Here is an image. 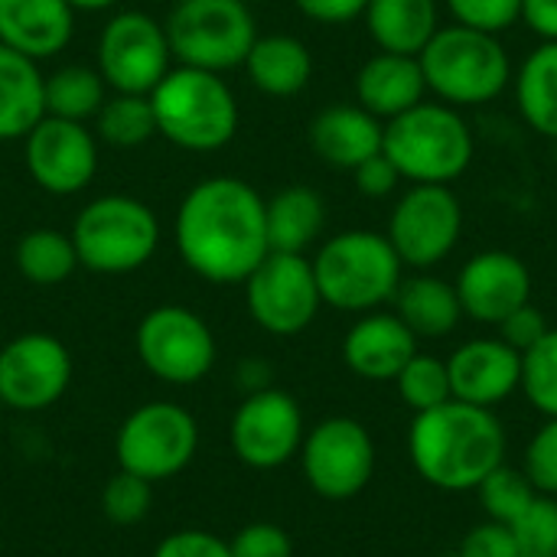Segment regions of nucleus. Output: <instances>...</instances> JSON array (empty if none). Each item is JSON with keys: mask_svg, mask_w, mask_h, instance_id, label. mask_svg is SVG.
<instances>
[{"mask_svg": "<svg viewBox=\"0 0 557 557\" xmlns=\"http://www.w3.org/2000/svg\"><path fill=\"white\" fill-rule=\"evenodd\" d=\"M173 238L183 264L209 284H245L268 258L261 193L238 176L199 180L180 202Z\"/></svg>", "mask_w": 557, "mask_h": 557, "instance_id": "f257e3e1", "label": "nucleus"}, {"mask_svg": "<svg viewBox=\"0 0 557 557\" xmlns=\"http://www.w3.org/2000/svg\"><path fill=\"white\" fill-rule=\"evenodd\" d=\"M408 457L424 483L444 493H476L506 463V428L493 408L450 398L421 411L408 431Z\"/></svg>", "mask_w": 557, "mask_h": 557, "instance_id": "f03ea898", "label": "nucleus"}, {"mask_svg": "<svg viewBox=\"0 0 557 557\" xmlns=\"http://www.w3.org/2000/svg\"><path fill=\"white\" fill-rule=\"evenodd\" d=\"M428 91L450 108H480L512 85V62L499 36L470 26H441L418 52Z\"/></svg>", "mask_w": 557, "mask_h": 557, "instance_id": "7ed1b4c3", "label": "nucleus"}, {"mask_svg": "<svg viewBox=\"0 0 557 557\" xmlns=\"http://www.w3.org/2000/svg\"><path fill=\"white\" fill-rule=\"evenodd\" d=\"M382 153L398 166L408 183H444L460 180L476 153L467 117L444 101H421L411 111L385 121Z\"/></svg>", "mask_w": 557, "mask_h": 557, "instance_id": "20e7f679", "label": "nucleus"}, {"mask_svg": "<svg viewBox=\"0 0 557 557\" xmlns=\"http://www.w3.org/2000/svg\"><path fill=\"white\" fill-rule=\"evenodd\" d=\"M310 264L323 304L343 313H372L382 304H392L405 277V264L392 242L369 228H349L326 238Z\"/></svg>", "mask_w": 557, "mask_h": 557, "instance_id": "39448f33", "label": "nucleus"}, {"mask_svg": "<svg viewBox=\"0 0 557 557\" xmlns=\"http://www.w3.org/2000/svg\"><path fill=\"white\" fill-rule=\"evenodd\" d=\"M150 104L157 134L193 153L225 147L238 131V101L219 72L176 65L150 91Z\"/></svg>", "mask_w": 557, "mask_h": 557, "instance_id": "423d86ee", "label": "nucleus"}, {"mask_svg": "<svg viewBox=\"0 0 557 557\" xmlns=\"http://www.w3.org/2000/svg\"><path fill=\"white\" fill-rule=\"evenodd\" d=\"M78 264L95 274H131L144 268L160 245L153 209L134 196H98L72 225Z\"/></svg>", "mask_w": 557, "mask_h": 557, "instance_id": "0eeeda50", "label": "nucleus"}, {"mask_svg": "<svg viewBox=\"0 0 557 557\" xmlns=\"http://www.w3.org/2000/svg\"><path fill=\"white\" fill-rule=\"evenodd\" d=\"M163 26L180 65L219 75L245 65L258 39V23L245 0H176Z\"/></svg>", "mask_w": 557, "mask_h": 557, "instance_id": "6e6552de", "label": "nucleus"}, {"mask_svg": "<svg viewBox=\"0 0 557 557\" xmlns=\"http://www.w3.org/2000/svg\"><path fill=\"white\" fill-rule=\"evenodd\" d=\"M199 447L196 418L173 401H147L134 408L114 437L117 470L163 483L183 473Z\"/></svg>", "mask_w": 557, "mask_h": 557, "instance_id": "1a4fd4ad", "label": "nucleus"}, {"mask_svg": "<svg viewBox=\"0 0 557 557\" xmlns=\"http://www.w3.org/2000/svg\"><path fill=\"white\" fill-rule=\"evenodd\" d=\"M463 235L460 196L444 183H411L388 215L385 238L405 268L431 271L454 255Z\"/></svg>", "mask_w": 557, "mask_h": 557, "instance_id": "9d476101", "label": "nucleus"}, {"mask_svg": "<svg viewBox=\"0 0 557 557\" xmlns=\"http://www.w3.org/2000/svg\"><path fill=\"white\" fill-rule=\"evenodd\" d=\"M300 467L317 496L346 503L375 476V441L356 418H326L304 434Z\"/></svg>", "mask_w": 557, "mask_h": 557, "instance_id": "9b49d317", "label": "nucleus"}, {"mask_svg": "<svg viewBox=\"0 0 557 557\" xmlns=\"http://www.w3.org/2000/svg\"><path fill=\"white\" fill-rule=\"evenodd\" d=\"M245 304L251 320L264 333L271 336L304 333L323 307L310 258L268 251V258L245 277Z\"/></svg>", "mask_w": 557, "mask_h": 557, "instance_id": "f8f14e48", "label": "nucleus"}, {"mask_svg": "<svg viewBox=\"0 0 557 557\" xmlns=\"http://www.w3.org/2000/svg\"><path fill=\"white\" fill-rule=\"evenodd\" d=\"M137 356L166 385H196L215 366V336L189 307H153L137 326Z\"/></svg>", "mask_w": 557, "mask_h": 557, "instance_id": "ddd939ff", "label": "nucleus"}, {"mask_svg": "<svg viewBox=\"0 0 557 557\" xmlns=\"http://www.w3.org/2000/svg\"><path fill=\"white\" fill-rule=\"evenodd\" d=\"M166 26L144 10H124L108 20L98 36V72L108 88L124 95H150L173 69Z\"/></svg>", "mask_w": 557, "mask_h": 557, "instance_id": "4468645a", "label": "nucleus"}, {"mask_svg": "<svg viewBox=\"0 0 557 557\" xmlns=\"http://www.w3.org/2000/svg\"><path fill=\"white\" fill-rule=\"evenodd\" d=\"M304 411L294 395L281 388L251 392L228 428L235 457L251 470H277L300 454L304 444Z\"/></svg>", "mask_w": 557, "mask_h": 557, "instance_id": "2eb2a0df", "label": "nucleus"}, {"mask_svg": "<svg viewBox=\"0 0 557 557\" xmlns=\"http://www.w3.org/2000/svg\"><path fill=\"white\" fill-rule=\"evenodd\" d=\"M72 382V356L49 333H23L0 349V401L13 411L52 408Z\"/></svg>", "mask_w": 557, "mask_h": 557, "instance_id": "dca6fc26", "label": "nucleus"}, {"mask_svg": "<svg viewBox=\"0 0 557 557\" xmlns=\"http://www.w3.org/2000/svg\"><path fill=\"white\" fill-rule=\"evenodd\" d=\"M23 144L33 183L52 196H75L98 173V137L78 121L46 114Z\"/></svg>", "mask_w": 557, "mask_h": 557, "instance_id": "f3484780", "label": "nucleus"}, {"mask_svg": "<svg viewBox=\"0 0 557 557\" xmlns=\"http://www.w3.org/2000/svg\"><path fill=\"white\" fill-rule=\"evenodd\" d=\"M457 297L463 317L473 323L499 326L512 310L532 300V271L529 264L503 248L473 255L457 274Z\"/></svg>", "mask_w": 557, "mask_h": 557, "instance_id": "a211bd4d", "label": "nucleus"}, {"mask_svg": "<svg viewBox=\"0 0 557 557\" xmlns=\"http://www.w3.org/2000/svg\"><path fill=\"white\" fill-rule=\"evenodd\" d=\"M447 372L457 401L496 408L522 388V352L499 336L470 339L447 359Z\"/></svg>", "mask_w": 557, "mask_h": 557, "instance_id": "6ab92c4d", "label": "nucleus"}, {"mask_svg": "<svg viewBox=\"0 0 557 557\" xmlns=\"http://www.w3.org/2000/svg\"><path fill=\"white\" fill-rule=\"evenodd\" d=\"M414 352L418 336L398 320V313L382 310L362 313L343 339V362L366 382H395Z\"/></svg>", "mask_w": 557, "mask_h": 557, "instance_id": "aec40b11", "label": "nucleus"}, {"mask_svg": "<svg viewBox=\"0 0 557 557\" xmlns=\"http://www.w3.org/2000/svg\"><path fill=\"white\" fill-rule=\"evenodd\" d=\"M385 124L369 114L362 104H330L310 121V147L313 153L336 166V170H356L369 157L382 153Z\"/></svg>", "mask_w": 557, "mask_h": 557, "instance_id": "412c9836", "label": "nucleus"}, {"mask_svg": "<svg viewBox=\"0 0 557 557\" xmlns=\"http://www.w3.org/2000/svg\"><path fill=\"white\" fill-rule=\"evenodd\" d=\"M428 98V82L418 55L401 52H375L362 62L356 75V104L375 114L382 124L411 111Z\"/></svg>", "mask_w": 557, "mask_h": 557, "instance_id": "4be33fe9", "label": "nucleus"}, {"mask_svg": "<svg viewBox=\"0 0 557 557\" xmlns=\"http://www.w3.org/2000/svg\"><path fill=\"white\" fill-rule=\"evenodd\" d=\"M72 26L75 10L65 0H0V42L36 62L62 52Z\"/></svg>", "mask_w": 557, "mask_h": 557, "instance_id": "5701e85b", "label": "nucleus"}, {"mask_svg": "<svg viewBox=\"0 0 557 557\" xmlns=\"http://www.w3.org/2000/svg\"><path fill=\"white\" fill-rule=\"evenodd\" d=\"M392 304H395L398 320L418 339H444L463 320L457 287L437 274H431V271H418L411 277H401Z\"/></svg>", "mask_w": 557, "mask_h": 557, "instance_id": "b1692460", "label": "nucleus"}, {"mask_svg": "<svg viewBox=\"0 0 557 557\" xmlns=\"http://www.w3.org/2000/svg\"><path fill=\"white\" fill-rule=\"evenodd\" d=\"M42 82L36 59L0 42V140H23L46 117Z\"/></svg>", "mask_w": 557, "mask_h": 557, "instance_id": "393cba45", "label": "nucleus"}, {"mask_svg": "<svg viewBox=\"0 0 557 557\" xmlns=\"http://www.w3.org/2000/svg\"><path fill=\"white\" fill-rule=\"evenodd\" d=\"M268 248L284 255H307L326 228V202L310 186H287L264 199Z\"/></svg>", "mask_w": 557, "mask_h": 557, "instance_id": "a878e982", "label": "nucleus"}, {"mask_svg": "<svg viewBox=\"0 0 557 557\" xmlns=\"http://www.w3.org/2000/svg\"><path fill=\"white\" fill-rule=\"evenodd\" d=\"M245 72L258 91H264L271 98H290L310 85L313 55H310L307 42H300L297 36L271 33V36L255 39V46L245 59Z\"/></svg>", "mask_w": 557, "mask_h": 557, "instance_id": "bb28decb", "label": "nucleus"}, {"mask_svg": "<svg viewBox=\"0 0 557 557\" xmlns=\"http://www.w3.org/2000/svg\"><path fill=\"white\" fill-rule=\"evenodd\" d=\"M362 16L382 52L418 55L441 29L437 0H369Z\"/></svg>", "mask_w": 557, "mask_h": 557, "instance_id": "cd10ccee", "label": "nucleus"}, {"mask_svg": "<svg viewBox=\"0 0 557 557\" xmlns=\"http://www.w3.org/2000/svg\"><path fill=\"white\" fill-rule=\"evenodd\" d=\"M522 121L542 137L557 140V42L535 46L512 75Z\"/></svg>", "mask_w": 557, "mask_h": 557, "instance_id": "c85d7f7f", "label": "nucleus"}, {"mask_svg": "<svg viewBox=\"0 0 557 557\" xmlns=\"http://www.w3.org/2000/svg\"><path fill=\"white\" fill-rule=\"evenodd\" d=\"M104 78L91 65H62L42 82V104L49 117L62 121H95L104 104Z\"/></svg>", "mask_w": 557, "mask_h": 557, "instance_id": "c756f323", "label": "nucleus"}, {"mask_svg": "<svg viewBox=\"0 0 557 557\" xmlns=\"http://www.w3.org/2000/svg\"><path fill=\"white\" fill-rule=\"evenodd\" d=\"M13 261H16V271L36 287H55V284L69 281L78 268L75 242H72V235H65L59 228L26 232L13 248Z\"/></svg>", "mask_w": 557, "mask_h": 557, "instance_id": "7c9ffc66", "label": "nucleus"}, {"mask_svg": "<svg viewBox=\"0 0 557 557\" xmlns=\"http://www.w3.org/2000/svg\"><path fill=\"white\" fill-rule=\"evenodd\" d=\"M95 134L111 147H140L157 134L150 95L114 91L95 114Z\"/></svg>", "mask_w": 557, "mask_h": 557, "instance_id": "2f4dec72", "label": "nucleus"}, {"mask_svg": "<svg viewBox=\"0 0 557 557\" xmlns=\"http://www.w3.org/2000/svg\"><path fill=\"white\" fill-rule=\"evenodd\" d=\"M395 385H398L401 401H405L414 414L431 411V408H441V405H447V401L454 398L447 359L424 356V352H414V356H411V362L398 372Z\"/></svg>", "mask_w": 557, "mask_h": 557, "instance_id": "473e14b6", "label": "nucleus"}, {"mask_svg": "<svg viewBox=\"0 0 557 557\" xmlns=\"http://www.w3.org/2000/svg\"><path fill=\"white\" fill-rule=\"evenodd\" d=\"M476 496L486 509V519L493 522H503V525H512L529 506L532 499L539 496V490L532 486V480L525 476L522 467H509V463H499L480 486H476Z\"/></svg>", "mask_w": 557, "mask_h": 557, "instance_id": "72a5a7b5", "label": "nucleus"}, {"mask_svg": "<svg viewBox=\"0 0 557 557\" xmlns=\"http://www.w3.org/2000/svg\"><path fill=\"white\" fill-rule=\"evenodd\" d=\"M529 405L557 418V326H552L529 352H522V388Z\"/></svg>", "mask_w": 557, "mask_h": 557, "instance_id": "f704fd0d", "label": "nucleus"}, {"mask_svg": "<svg viewBox=\"0 0 557 557\" xmlns=\"http://www.w3.org/2000/svg\"><path fill=\"white\" fill-rule=\"evenodd\" d=\"M509 529L519 557H557V499L539 493Z\"/></svg>", "mask_w": 557, "mask_h": 557, "instance_id": "c9c22d12", "label": "nucleus"}, {"mask_svg": "<svg viewBox=\"0 0 557 557\" xmlns=\"http://www.w3.org/2000/svg\"><path fill=\"white\" fill-rule=\"evenodd\" d=\"M150 506H153V483H147L144 476H134L127 470H117L101 490V512L114 525L144 522Z\"/></svg>", "mask_w": 557, "mask_h": 557, "instance_id": "e433bc0d", "label": "nucleus"}, {"mask_svg": "<svg viewBox=\"0 0 557 557\" xmlns=\"http://www.w3.org/2000/svg\"><path fill=\"white\" fill-rule=\"evenodd\" d=\"M454 23L503 36L522 20V0H444Z\"/></svg>", "mask_w": 557, "mask_h": 557, "instance_id": "4c0bfd02", "label": "nucleus"}, {"mask_svg": "<svg viewBox=\"0 0 557 557\" xmlns=\"http://www.w3.org/2000/svg\"><path fill=\"white\" fill-rule=\"evenodd\" d=\"M522 470L542 496L557 499V418H548L525 447Z\"/></svg>", "mask_w": 557, "mask_h": 557, "instance_id": "58836bf2", "label": "nucleus"}, {"mask_svg": "<svg viewBox=\"0 0 557 557\" xmlns=\"http://www.w3.org/2000/svg\"><path fill=\"white\" fill-rule=\"evenodd\" d=\"M228 552L232 557H294V542L274 522H251L228 542Z\"/></svg>", "mask_w": 557, "mask_h": 557, "instance_id": "ea45409f", "label": "nucleus"}, {"mask_svg": "<svg viewBox=\"0 0 557 557\" xmlns=\"http://www.w3.org/2000/svg\"><path fill=\"white\" fill-rule=\"evenodd\" d=\"M457 557H519V548L509 525L486 519L463 535Z\"/></svg>", "mask_w": 557, "mask_h": 557, "instance_id": "a19ab883", "label": "nucleus"}, {"mask_svg": "<svg viewBox=\"0 0 557 557\" xmlns=\"http://www.w3.org/2000/svg\"><path fill=\"white\" fill-rule=\"evenodd\" d=\"M499 339L506 343V346H512L516 352H529L552 326H548V320H545V313L529 300L525 307H519V310H512L499 326Z\"/></svg>", "mask_w": 557, "mask_h": 557, "instance_id": "79ce46f5", "label": "nucleus"}, {"mask_svg": "<svg viewBox=\"0 0 557 557\" xmlns=\"http://www.w3.org/2000/svg\"><path fill=\"white\" fill-rule=\"evenodd\" d=\"M153 557H232V552H228V542H222L212 532L183 529V532H170L157 545Z\"/></svg>", "mask_w": 557, "mask_h": 557, "instance_id": "37998d69", "label": "nucleus"}, {"mask_svg": "<svg viewBox=\"0 0 557 557\" xmlns=\"http://www.w3.org/2000/svg\"><path fill=\"white\" fill-rule=\"evenodd\" d=\"M352 176H356V189L369 199H385L401 186V173L385 153H375L366 163H359L352 170Z\"/></svg>", "mask_w": 557, "mask_h": 557, "instance_id": "c03bdc74", "label": "nucleus"}, {"mask_svg": "<svg viewBox=\"0 0 557 557\" xmlns=\"http://www.w3.org/2000/svg\"><path fill=\"white\" fill-rule=\"evenodd\" d=\"M297 10L313 20V23H326V26H339V23H352L366 13L369 0H294Z\"/></svg>", "mask_w": 557, "mask_h": 557, "instance_id": "a18cd8bd", "label": "nucleus"}, {"mask_svg": "<svg viewBox=\"0 0 557 557\" xmlns=\"http://www.w3.org/2000/svg\"><path fill=\"white\" fill-rule=\"evenodd\" d=\"M522 23L542 42H557V0H522Z\"/></svg>", "mask_w": 557, "mask_h": 557, "instance_id": "49530a36", "label": "nucleus"}, {"mask_svg": "<svg viewBox=\"0 0 557 557\" xmlns=\"http://www.w3.org/2000/svg\"><path fill=\"white\" fill-rule=\"evenodd\" d=\"M75 13H95V10H108L117 0H65Z\"/></svg>", "mask_w": 557, "mask_h": 557, "instance_id": "de8ad7c7", "label": "nucleus"}, {"mask_svg": "<svg viewBox=\"0 0 557 557\" xmlns=\"http://www.w3.org/2000/svg\"><path fill=\"white\" fill-rule=\"evenodd\" d=\"M3 411H7V405H3V401H0V418H3Z\"/></svg>", "mask_w": 557, "mask_h": 557, "instance_id": "09e8293b", "label": "nucleus"}]
</instances>
